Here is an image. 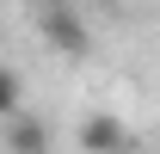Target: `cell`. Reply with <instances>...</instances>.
Here are the masks:
<instances>
[{
  "label": "cell",
  "mask_w": 160,
  "mask_h": 154,
  "mask_svg": "<svg viewBox=\"0 0 160 154\" xmlns=\"http://www.w3.org/2000/svg\"><path fill=\"white\" fill-rule=\"evenodd\" d=\"M37 31H43V43H49L56 56H68V62L92 56V31H86V19H80L74 6H43Z\"/></svg>",
  "instance_id": "6da1fadb"
},
{
  "label": "cell",
  "mask_w": 160,
  "mask_h": 154,
  "mask_svg": "<svg viewBox=\"0 0 160 154\" xmlns=\"http://www.w3.org/2000/svg\"><path fill=\"white\" fill-rule=\"evenodd\" d=\"M74 142H80V154H129V123L117 111H86Z\"/></svg>",
  "instance_id": "7a4b0ae2"
},
{
  "label": "cell",
  "mask_w": 160,
  "mask_h": 154,
  "mask_svg": "<svg viewBox=\"0 0 160 154\" xmlns=\"http://www.w3.org/2000/svg\"><path fill=\"white\" fill-rule=\"evenodd\" d=\"M6 154H49V123L31 111L6 117Z\"/></svg>",
  "instance_id": "3957f363"
},
{
  "label": "cell",
  "mask_w": 160,
  "mask_h": 154,
  "mask_svg": "<svg viewBox=\"0 0 160 154\" xmlns=\"http://www.w3.org/2000/svg\"><path fill=\"white\" fill-rule=\"evenodd\" d=\"M19 111H25V80L6 74V80H0V123H6V117H19Z\"/></svg>",
  "instance_id": "277c9868"
}]
</instances>
